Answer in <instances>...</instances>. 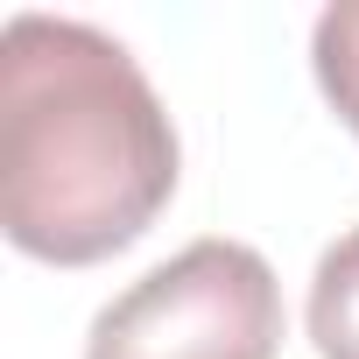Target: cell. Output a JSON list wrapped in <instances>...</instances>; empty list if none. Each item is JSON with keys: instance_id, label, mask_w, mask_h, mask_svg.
<instances>
[{"instance_id": "obj_1", "label": "cell", "mask_w": 359, "mask_h": 359, "mask_svg": "<svg viewBox=\"0 0 359 359\" xmlns=\"http://www.w3.org/2000/svg\"><path fill=\"white\" fill-rule=\"evenodd\" d=\"M176 127L92 22L15 15L0 36V226L29 261L92 268L176 198Z\"/></svg>"}, {"instance_id": "obj_2", "label": "cell", "mask_w": 359, "mask_h": 359, "mask_svg": "<svg viewBox=\"0 0 359 359\" xmlns=\"http://www.w3.org/2000/svg\"><path fill=\"white\" fill-rule=\"evenodd\" d=\"M282 282L247 240H191L127 282L85 338V359H275Z\"/></svg>"}, {"instance_id": "obj_3", "label": "cell", "mask_w": 359, "mask_h": 359, "mask_svg": "<svg viewBox=\"0 0 359 359\" xmlns=\"http://www.w3.org/2000/svg\"><path fill=\"white\" fill-rule=\"evenodd\" d=\"M310 345L317 359H359V226L310 275Z\"/></svg>"}, {"instance_id": "obj_4", "label": "cell", "mask_w": 359, "mask_h": 359, "mask_svg": "<svg viewBox=\"0 0 359 359\" xmlns=\"http://www.w3.org/2000/svg\"><path fill=\"white\" fill-rule=\"evenodd\" d=\"M310 64H317V85L338 106V120L359 134V0H338V8L317 15Z\"/></svg>"}]
</instances>
